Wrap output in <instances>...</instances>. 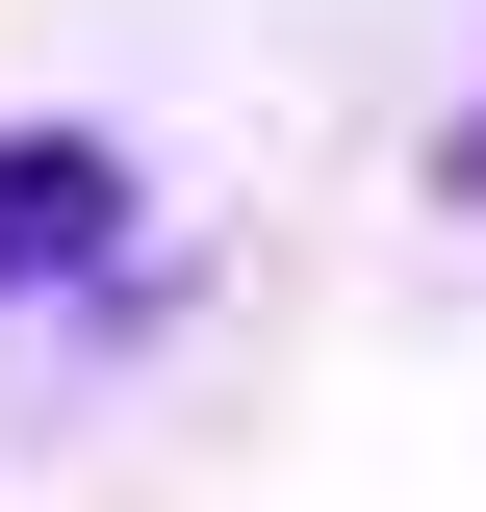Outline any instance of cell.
<instances>
[{
  "label": "cell",
  "mask_w": 486,
  "mask_h": 512,
  "mask_svg": "<svg viewBox=\"0 0 486 512\" xmlns=\"http://www.w3.org/2000/svg\"><path fill=\"white\" fill-rule=\"evenodd\" d=\"M128 256V154L103 128H0V308H26V282H103Z\"/></svg>",
  "instance_id": "cell-1"
}]
</instances>
